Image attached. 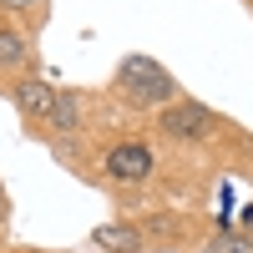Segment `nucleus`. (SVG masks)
Segmentation results:
<instances>
[{
    "instance_id": "10",
    "label": "nucleus",
    "mask_w": 253,
    "mask_h": 253,
    "mask_svg": "<svg viewBox=\"0 0 253 253\" xmlns=\"http://www.w3.org/2000/svg\"><path fill=\"white\" fill-rule=\"evenodd\" d=\"M5 218H10V203H5V193H0V228H5Z\"/></svg>"
},
{
    "instance_id": "6",
    "label": "nucleus",
    "mask_w": 253,
    "mask_h": 253,
    "mask_svg": "<svg viewBox=\"0 0 253 253\" xmlns=\"http://www.w3.org/2000/svg\"><path fill=\"white\" fill-rule=\"evenodd\" d=\"M26 56H31V41L10 31V26H0V71H15V66H26Z\"/></svg>"
},
{
    "instance_id": "1",
    "label": "nucleus",
    "mask_w": 253,
    "mask_h": 253,
    "mask_svg": "<svg viewBox=\"0 0 253 253\" xmlns=\"http://www.w3.org/2000/svg\"><path fill=\"white\" fill-rule=\"evenodd\" d=\"M117 91L132 107H172L177 81L157 56H122L117 61Z\"/></svg>"
},
{
    "instance_id": "7",
    "label": "nucleus",
    "mask_w": 253,
    "mask_h": 253,
    "mask_svg": "<svg viewBox=\"0 0 253 253\" xmlns=\"http://www.w3.org/2000/svg\"><path fill=\"white\" fill-rule=\"evenodd\" d=\"M51 126H56V132H76V126H81V101H76V91H56Z\"/></svg>"
},
{
    "instance_id": "2",
    "label": "nucleus",
    "mask_w": 253,
    "mask_h": 253,
    "mask_svg": "<svg viewBox=\"0 0 253 253\" xmlns=\"http://www.w3.org/2000/svg\"><path fill=\"white\" fill-rule=\"evenodd\" d=\"M157 132L172 137V142H198L213 132V112L198 107V101H172V107L157 112Z\"/></svg>"
},
{
    "instance_id": "8",
    "label": "nucleus",
    "mask_w": 253,
    "mask_h": 253,
    "mask_svg": "<svg viewBox=\"0 0 253 253\" xmlns=\"http://www.w3.org/2000/svg\"><path fill=\"white\" fill-rule=\"evenodd\" d=\"M213 253H253V238H248V233H223V238L213 243Z\"/></svg>"
},
{
    "instance_id": "11",
    "label": "nucleus",
    "mask_w": 253,
    "mask_h": 253,
    "mask_svg": "<svg viewBox=\"0 0 253 253\" xmlns=\"http://www.w3.org/2000/svg\"><path fill=\"white\" fill-rule=\"evenodd\" d=\"M238 223H243V228H253V208H248V213H243V218H238Z\"/></svg>"
},
{
    "instance_id": "12",
    "label": "nucleus",
    "mask_w": 253,
    "mask_h": 253,
    "mask_svg": "<svg viewBox=\"0 0 253 253\" xmlns=\"http://www.w3.org/2000/svg\"><path fill=\"white\" fill-rule=\"evenodd\" d=\"M203 253H213V248H203Z\"/></svg>"
},
{
    "instance_id": "5",
    "label": "nucleus",
    "mask_w": 253,
    "mask_h": 253,
    "mask_svg": "<svg viewBox=\"0 0 253 253\" xmlns=\"http://www.w3.org/2000/svg\"><path fill=\"white\" fill-rule=\"evenodd\" d=\"M15 107L26 112V117H41V122H51L56 91L46 86V81H20V86H15Z\"/></svg>"
},
{
    "instance_id": "9",
    "label": "nucleus",
    "mask_w": 253,
    "mask_h": 253,
    "mask_svg": "<svg viewBox=\"0 0 253 253\" xmlns=\"http://www.w3.org/2000/svg\"><path fill=\"white\" fill-rule=\"evenodd\" d=\"M0 5H10V10H36L41 0H0Z\"/></svg>"
},
{
    "instance_id": "3",
    "label": "nucleus",
    "mask_w": 253,
    "mask_h": 253,
    "mask_svg": "<svg viewBox=\"0 0 253 253\" xmlns=\"http://www.w3.org/2000/svg\"><path fill=\"white\" fill-rule=\"evenodd\" d=\"M101 167H107V177L112 182H147L152 177V147L147 142H117L107 157H101Z\"/></svg>"
},
{
    "instance_id": "4",
    "label": "nucleus",
    "mask_w": 253,
    "mask_h": 253,
    "mask_svg": "<svg viewBox=\"0 0 253 253\" xmlns=\"http://www.w3.org/2000/svg\"><path fill=\"white\" fill-rule=\"evenodd\" d=\"M91 243H96L101 253H142V248H147L132 223H101L96 233H91Z\"/></svg>"
}]
</instances>
